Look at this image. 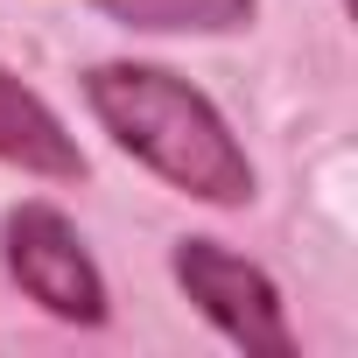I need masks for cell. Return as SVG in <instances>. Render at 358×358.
I'll return each instance as SVG.
<instances>
[{
	"label": "cell",
	"mask_w": 358,
	"mask_h": 358,
	"mask_svg": "<svg viewBox=\"0 0 358 358\" xmlns=\"http://www.w3.org/2000/svg\"><path fill=\"white\" fill-rule=\"evenodd\" d=\"M0 239H8V274L22 281L29 302H43L64 323H106V281L64 211L22 204V211H8Z\"/></svg>",
	"instance_id": "cell-3"
},
{
	"label": "cell",
	"mask_w": 358,
	"mask_h": 358,
	"mask_svg": "<svg viewBox=\"0 0 358 358\" xmlns=\"http://www.w3.org/2000/svg\"><path fill=\"white\" fill-rule=\"evenodd\" d=\"M92 8L120 29H148V36H225V29H246L253 22V0H92Z\"/></svg>",
	"instance_id": "cell-5"
},
{
	"label": "cell",
	"mask_w": 358,
	"mask_h": 358,
	"mask_svg": "<svg viewBox=\"0 0 358 358\" xmlns=\"http://www.w3.org/2000/svg\"><path fill=\"white\" fill-rule=\"evenodd\" d=\"M0 162H15L29 176H50V183H78L85 176V148L64 134V120L15 71H0Z\"/></svg>",
	"instance_id": "cell-4"
},
{
	"label": "cell",
	"mask_w": 358,
	"mask_h": 358,
	"mask_svg": "<svg viewBox=\"0 0 358 358\" xmlns=\"http://www.w3.org/2000/svg\"><path fill=\"white\" fill-rule=\"evenodd\" d=\"M92 113L106 120V134L148 162L162 183H176L183 197L204 204H246L253 197V162L232 141L225 113L162 64H99L85 78Z\"/></svg>",
	"instance_id": "cell-1"
},
{
	"label": "cell",
	"mask_w": 358,
	"mask_h": 358,
	"mask_svg": "<svg viewBox=\"0 0 358 358\" xmlns=\"http://www.w3.org/2000/svg\"><path fill=\"white\" fill-rule=\"evenodd\" d=\"M176 281H183V295H190L239 351L295 358V330L281 323L274 281H267L253 260H239L232 246H218V239H176Z\"/></svg>",
	"instance_id": "cell-2"
}]
</instances>
